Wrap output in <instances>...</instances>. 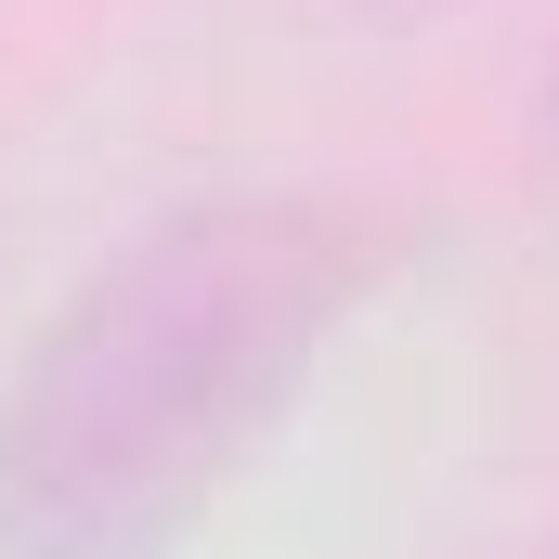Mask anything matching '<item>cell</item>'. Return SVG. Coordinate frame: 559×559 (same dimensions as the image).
I'll list each match as a JSON object with an SVG mask.
<instances>
[{
	"label": "cell",
	"mask_w": 559,
	"mask_h": 559,
	"mask_svg": "<svg viewBox=\"0 0 559 559\" xmlns=\"http://www.w3.org/2000/svg\"><path fill=\"white\" fill-rule=\"evenodd\" d=\"M378 274L391 222L365 195L248 182L156 209L66 286L0 391V559H156L299 404Z\"/></svg>",
	"instance_id": "obj_1"
},
{
	"label": "cell",
	"mask_w": 559,
	"mask_h": 559,
	"mask_svg": "<svg viewBox=\"0 0 559 559\" xmlns=\"http://www.w3.org/2000/svg\"><path fill=\"white\" fill-rule=\"evenodd\" d=\"M547 143H559V79H547Z\"/></svg>",
	"instance_id": "obj_2"
}]
</instances>
